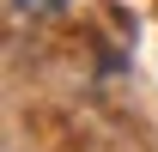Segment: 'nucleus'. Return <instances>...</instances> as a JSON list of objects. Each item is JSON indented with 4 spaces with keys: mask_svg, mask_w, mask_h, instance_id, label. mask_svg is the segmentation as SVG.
<instances>
[{
    "mask_svg": "<svg viewBox=\"0 0 158 152\" xmlns=\"http://www.w3.org/2000/svg\"><path fill=\"white\" fill-rule=\"evenodd\" d=\"M12 6H19V12H31V19H49V12H61V6H67V0H12Z\"/></svg>",
    "mask_w": 158,
    "mask_h": 152,
    "instance_id": "obj_1",
    "label": "nucleus"
}]
</instances>
